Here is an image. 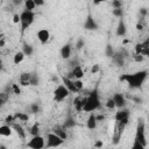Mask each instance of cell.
I'll list each match as a JSON object with an SVG mask.
<instances>
[{"instance_id":"obj_47","label":"cell","mask_w":149,"mask_h":149,"mask_svg":"<svg viewBox=\"0 0 149 149\" xmlns=\"http://www.w3.org/2000/svg\"><path fill=\"white\" fill-rule=\"evenodd\" d=\"M12 1H13V5L14 6H20L23 2V0H12Z\"/></svg>"},{"instance_id":"obj_30","label":"cell","mask_w":149,"mask_h":149,"mask_svg":"<svg viewBox=\"0 0 149 149\" xmlns=\"http://www.w3.org/2000/svg\"><path fill=\"white\" fill-rule=\"evenodd\" d=\"M40 111H41L40 105H38V104H36V102H34V104H31V105L29 106V112H30V113H33V114H36V113H38Z\"/></svg>"},{"instance_id":"obj_19","label":"cell","mask_w":149,"mask_h":149,"mask_svg":"<svg viewBox=\"0 0 149 149\" xmlns=\"http://www.w3.org/2000/svg\"><path fill=\"white\" fill-rule=\"evenodd\" d=\"M97 119H95V115L91 112V114L88 115V118H87V122H86V126H87V128L88 129H91V130H93L95 127H97Z\"/></svg>"},{"instance_id":"obj_41","label":"cell","mask_w":149,"mask_h":149,"mask_svg":"<svg viewBox=\"0 0 149 149\" xmlns=\"http://www.w3.org/2000/svg\"><path fill=\"white\" fill-rule=\"evenodd\" d=\"M142 48H143L142 43H137V44L135 45V54H141V51H142Z\"/></svg>"},{"instance_id":"obj_36","label":"cell","mask_w":149,"mask_h":149,"mask_svg":"<svg viewBox=\"0 0 149 149\" xmlns=\"http://www.w3.org/2000/svg\"><path fill=\"white\" fill-rule=\"evenodd\" d=\"M112 6H113V8H122V1L121 0H113Z\"/></svg>"},{"instance_id":"obj_11","label":"cell","mask_w":149,"mask_h":149,"mask_svg":"<svg viewBox=\"0 0 149 149\" xmlns=\"http://www.w3.org/2000/svg\"><path fill=\"white\" fill-rule=\"evenodd\" d=\"M37 38L42 44H45L50 38V33L47 29H40L37 31Z\"/></svg>"},{"instance_id":"obj_32","label":"cell","mask_w":149,"mask_h":149,"mask_svg":"<svg viewBox=\"0 0 149 149\" xmlns=\"http://www.w3.org/2000/svg\"><path fill=\"white\" fill-rule=\"evenodd\" d=\"M8 100V93L3 92V93H0V107L3 106Z\"/></svg>"},{"instance_id":"obj_53","label":"cell","mask_w":149,"mask_h":149,"mask_svg":"<svg viewBox=\"0 0 149 149\" xmlns=\"http://www.w3.org/2000/svg\"><path fill=\"white\" fill-rule=\"evenodd\" d=\"M2 69V61H1V58H0V70Z\"/></svg>"},{"instance_id":"obj_27","label":"cell","mask_w":149,"mask_h":149,"mask_svg":"<svg viewBox=\"0 0 149 149\" xmlns=\"http://www.w3.org/2000/svg\"><path fill=\"white\" fill-rule=\"evenodd\" d=\"M29 134H30L31 136H35V135H38V134H40V126H38L37 122L34 123V125L29 128Z\"/></svg>"},{"instance_id":"obj_9","label":"cell","mask_w":149,"mask_h":149,"mask_svg":"<svg viewBox=\"0 0 149 149\" xmlns=\"http://www.w3.org/2000/svg\"><path fill=\"white\" fill-rule=\"evenodd\" d=\"M128 119H129V111L125 107L119 108V111L115 113V120L116 121H122L128 123Z\"/></svg>"},{"instance_id":"obj_42","label":"cell","mask_w":149,"mask_h":149,"mask_svg":"<svg viewBox=\"0 0 149 149\" xmlns=\"http://www.w3.org/2000/svg\"><path fill=\"white\" fill-rule=\"evenodd\" d=\"M69 65H70V66H72V68H73V66H76V65H79L78 59H77V58H76V59H71V61L69 62Z\"/></svg>"},{"instance_id":"obj_43","label":"cell","mask_w":149,"mask_h":149,"mask_svg":"<svg viewBox=\"0 0 149 149\" xmlns=\"http://www.w3.org/2000/svg\"><path fill=\"white\" fill-rule=\"evenodd\" d=\"M13 22L14 23H19L20 22V15L19 14H14L13 15Z\"/></svg>"},{"instance_id":"obj_20","label":"cell","mask_w":149,"mask_h":149,"mask_svg":"<svg viewBox=\"0 0 149 149\" xmlns=\"http://www.w3.org/2000/svg\"><path fill=\"white\" fill-rule=\"evenodd\" d=\"M71 72H72V74H73L74 79H81V78L84 77V71H83V69H81L80 65H76V66H73Z\"/></svg>"},{"instance_id":"obj_6","label":"cell","mask_w":149,"mask_h":149,"mask_svg":"<svg viewBox=\"0 0 149 149\" xmlns=\"http://www.w3.org/2000/svg\"><path fill=\"white\" fill-rule=\"evenodd\" d=\"M64 140L61 139L59 136H57L55 133H49L47 136V143L45 147L48 148H54V147H59L61 144H63Z\"/></svg>"},{"instance_id":"obj_26","label":"cell","mask_w":149,"mask_h":149,"mask_svg":"<svg viewBox=\"0 0 149 149\" xmlns=\"http://www.w3.org/2000/svg\"><path fill=\"white\" fill-rule=\"evenodd\" d=\"M30 80H29V85H33V86H37L38 83H40V78H38V74L36 72H30Z\"/></svg>"},{"instance_id":"obj_16","label":"cell","mask_w":149,"mask_h":149,"mask_svg":"<svg viewBox=\"0 0 149 149\" xmlns=\"http://www.w3.org/2000/svg\"><path fill=\"white\" fill-rule=\"evenodd\" d=\"M76 126V120L71 115V114H68V116L65 118L64 120V123H63V127L65 129H70V128H73Z\"/></svg>"},{"instance_id":"obj_33","label":"cell","mask_w":149,"mask_h":149,"mask_svg":"<svg viewBox=\"0 0 149 149\" xmlns=\"http://www.w3.org/2000/svg\"><path fill=\"white\" fill-rule=\"evenodd\" d=\"M112 13H113L114 16H116V17H119V19L123 16V9H122V8H114Z\"/></svg>"},{"instance_id":"obj_44","label":"cell","mask_w":149,"mask_h":149,"mask_svg":"<svg viewBox=\"0 0 149 149\" xmlns=\"http://www.w3.org/2000/svg\"><path fill=\"white\" fill-rule=\"evenodd\" d=\"M140 14H141V16H146V15L148 14L147 8H141V9H140Z\"/></svg>"},{"instance_id":"obj_48","label":"cell","mask_w":149,"mask_h":149,"mask_svg":"<svg viewBox=\"0 0 149 149\" xmlns=\"http://www.w3.org/2000/svg\"><path fill=\"white\" fill-rule=\"evenodd\" d=\"M94 147H97V148H99V147H102V142H101V141H97V142L94 143Z\"/></svg>"},{"instance_id":"obj_35","label":"cell","mask_w":149,"mask_h":149,"mask_svg":"<svg viewBox=\"0 0 149 149\" xmlns=\"http://www.w3.org/2000/svg\"><path fill=\"white\" fill-rule=\"evenodd\" d=\"M106 107H107V108H109V109L115 108V105H114V101H113V99H112V98L107 99V101H106Z\"/></svg>"},{"instance_id":"obj_23","label":"cell","mask_w":149,"mask_h":149,"mask_svg":"<svg viewBox=\"0 0 149 149\" xmlns=\"http://www.w3.org/2000/svg\"><path fill=\"white\" fill-rule=\"evenodd\" d=\"M0 135L1 136H10L12 135V127L9 125L0 126Z\"/></svg>"},{"instance_id":"obj_7","label":"cell","mask_w":149,"mask_h":149,"mask_svg":"<svg viewBox=\"0 0 149 149\" xmlns=\"http://www.w3.org/2000/svg\"><path fill=\"white\" fill-rule=\"evenodd\" d=\"M27 147L29 148H33V149H42L45 147V142H44V139L42 136L38 135H35L31 137V140L27 143Z\"/></svg>"},{"instance_id":"obj_31","label":"cell","mask_w":149,"mask_h":149,"mask_svg":"<svg viewBox=\"0 0 149 149\" xmlns=\"http://www.w3.org/2000/svg\"><path fill=\"white\" fill-rule=\"evenodd\" d=\"M73 85H74V88H76L77 92L81 91V88H83V81L80 79H73Z\"/></svg>"},{"instance_id":"obj_17","label":"cell","mask_w":149,"mask_h":149,"mask_svg":"<svg viewBox=\"0 0 149 149\" xmlns=\"http://www.w3.org/2000/svg\"><path fill=\"white\" fill-rule=\"evenodd\" d=\"M85 100H86V97H81V95H79V97H77V98L74 99V101H73V104H74V108H76L78 112L83 111Z\"/></svg>"},{"instance_id":"obj_34","label":"cell","mask_w":149,"mask_h":149,"mask_svg":"<svg viewBox=\"0 0 149 149\" xmlns=\"http://www.w3.org/2000/svg\"><path fill=\"white\" fill-rule=\"evenodd\" d=\"M15 119H19L20 121H27L28 120V115L27 114H23V113H16L14 115Z\"/></svg>"},{"instance_id":"obj_49","label":"cell","mask_w":149,"mask_h":149,"mask_svg":"<svg viewBox=\"0 0 149 149\" xmlns=\"http://www.w3.org/2000/svg\"><path fill=\"white\" fill-rule=\"evenodd\" d=\"M95 119H97V121H101V120L105 119V116L104 115H98V116H95Z\"/></svg>"},{"instance_id":"obj_18","label":"cell","mask_w":149,"mask_h":149,"mask_svg":"<svg viewBox=\"0 0 149 149\" xmlns=\"http://www.w3.org/2000/svg\"><path fill=\"white\" fill-rule=\"evenodd\" d=\"M30 72H22L20 74V78H19V81L22 86H28L29 85V80H30Z\"/></svg>"},{"instance_id":"obj_50","label":"cell","mask_w":149,"mask_h":149,"mask_svg":"<svg viewBox=\"0 0 149 149\" xmlns=\"http://www.w3.org/2000/svg\"><path fill=\"white\" fill-rule=\"evenodd\" d=\"M104 1H106V0H93V3H94V5H99V3L104 2Z\"/></svg>"},{"instance_id":"obj_14","label":"cell","mask_w":149,"mask_h":149,"mask_svg":"<svg viewBox=\"0 0 149 149\" xmlns=\"http://www.w3.org/2000/svg\"><path fill=\"white\" fill-rule=\"evenodd\" d=\"M125 59H126V58H125L119 51L114 52V55L112 56V61H113V63L116 64L118 66H123V65H125Z\"/></svg>"},{"instance_id":"obj_39","label":"cell","mask_w":149,"mask_h":149,"mask_svg":"<svg viewBox=\"0 0 149 149\" xmlns=\"http://www.w3.org/2000/svg\"><path fill=\"white\" fill-rule=\"evenodd\" d=\"M134 59H135L136 62H143V59H144V56H143L142 54H135V56H134Z\"/></svg>"},{"instance_id":"obj_37","label":"cell","mask_w":149,"mask_h":149,"mask_svg":"<svg viewBox=\"0 0 149 149\" xmlns=\"http://www.w3.org/2000/svg\"><path fill=\"white\" fill-rule=\"evenodd\" d=\"M84 44H85L84 40H83V38H79V40L77 41V43H76V49H77V50H80V49L84 47Z\"/></svg>"},{"instance_id":"obj_4","label":"cell","mask_w":149,"mask_h":149,"mask_svg":"<svg viewBox=\"0 0 149 149\" xmlns=\"http://www.w3.org/2000/svg\"><path fill=\"white\" fill-rule=\"evenodd\" d=\"M34 17H35V14L31 10L26 9L20 14V23H21V31L22 33L34 22Z\"/></svg>"},{"instance_id":"obj_25","label":"cell","mask_w":149,"mask_h":149,"mask_svg":"<svg viewBox=\"0 0 149 149\" xmlns=\"http://www.w3.org/2000/svg\"><path fill=\"white\" fill-rule=\"evenodd\" d=\"M23 59H24V54H23L22 51H17V52L14 55L13 62H14V64H15V65H17V64H20Z\"/></svg>"},{"instance_id":"obj_40","label":"cell","mask_w":149,"mask_h":149,"mask_svg":"<svg viewBox=\"0 0 149 149\" xmlns=\"http://www.w3.org/2000/svg\"><path fill=\"white\" fill-rule=\"evenodd\" d=\"M15 121V118L13 116V115H8L6 119H5V122L7 123V125H10V123H13Z\"/></svg>"},{"instance_id":"obj_8","label":"cell","mask_w":149,"mask_h":149,"mask_svg":"<svg viewBox=\"0 0 149 149\" xmlns=\"http://www.w3.org/2000/svg\"><path fill=\"white\" fill-rule=\"evenodd\" d=\"M112 99H113L116 108H122V107H126V105H127V100H126L125 95L121 93H114Z\"/></svg>"},{"instance_id":"obj_3","label":"cell","mask_w":149,"mask_h":149,"mask_svg":"<svg viewBox=\"0 0 149 149\" xmlns=\"http://www.w3.org/2000/svg\"><path fill=\"white\" fill-rule=\"evenodd\" d=\"M136 143L142 144L144 148L147 147V140H146V122L143 118H140L137 120L136 126V134H135V141Z\"/></svg>"},{"instance_id":"obj_22","label":"cell","mask_w":149,"mask_h":149,"mask_svg":"<svg viewBox=\"0 0 149 149\" xmlns=\"http://www.w3.org/2000/svg\"><path fill=\"white\" fill-rule=\"evenodd\" d=\"M9 126H10L13 129H15V132L17 133V135H19V137H20V139H22V140H24V139H26V133H24L23 128H22L20 125H17V123L13 122V123H10Z\"/></svg>"},{"instance_id":"obj_13","label":"cell","mask_w":149,"mask_h":149,"mask_svg":"<svg viewBox=\"0 0 149 149\" xmlns=\"http://www.w3.org/2000/svg\"><path fill=\"white\" fill-rule=\"evenodd\" d=\"M52 133H55L57 136H59V137H61V139H63L64 141H65V140H66V137H68V134H66L65 128H64L63 126H59V125H57V126H55V127H54Z\"/></svg>"},{"instance_id":"obj_46","label":"cell","mask_w":149,"mask_h":149,"mask_svg":"<svg viewBox=\"0 0 149 149\" xmlns=\"http://www.w3.org/2000/svg\"><path fill=\"white\" fill-rule=\"evenodd\" d=\"M98 71H99V65H93L92 69H91V72H92V73H95V72H98Z\"/></svg>"},{"instance_id":"obj_2","label":"cell","mask_w":149,"mask_h":149,"mask_svg":"<svg viewBox=\"0 0 149 149\" xmlns=\"http://www.w3.org/2000/svg\"><path fill=\"white\" fill-rule=\"evenodd\" d=\"M100 107V99H99V94H98V90L94 88L92 92H90V94L86 97L83 111L84 112H93L95 109H98Z\"/></svg>"},{"instance_id":"obj_12","label":"cell","mask_w":149,"mask_h":149,"mask_svg":"<svg viewBox=\"0 0 149 149\" xmlns=\"http://www.w3.org/2000/svg\"><path fill=\"white\" fill-rule=\"evenodd\" d=\"M126 33H127L126 23H125L123 19H122V17H120L119 23H118V27H116V35H118L119 37H122V36H125V35H126Z\"/></svg>"},{"instance_id":"obj_51","label":"cell","mask_w":149,"mask_h":149,"mask_svg":"<svg viewBox=\"0 0 149 149\" xmlns=\"http://www.w3.org/2000/svg\"><path fill=\"white\" fill-rule=\"evenodd\" d=\"M3 45H5V38L2 37V38L0 40V48H1V47H3Z\"/></svg>"},{"instance_id":"obj_10","label":"cell","mask_w":149,"mask_h":149,"mask_svg":"<svg viewBox=\"0 0 149 149\" xmlns=\"http://www.w3.org/2000/svg\"><path fill=\"white\" fill-rule=\"evenodd\" d=\"M84 29H86V30H97L98 29V23H97V21L93 19V16L91 14H88L86 16V19H85Z\"/></svg>"},{"instance_id":"obj_1","label":"cell","mask_w":149,"mask_h":149,"mask_svg":"<svg viewBox=\"0 0 149 149\" xmlns=\"http://www.w3.org/2000/svg\"><path fill=\"white\" fill-rule=\"evenodd\" d=\"M147 77H148V71L141 70V71H137L135 73L123 74V76H121L120 80L126 81L129 85V87H132V88H140L143 85V83L146 81Z\"/></svg>"},{"instance_id":"obj_21","label":"cell","mask_w":149,"mask_h":149,"mask_svg":"<svg viewBox=\"0 0 149 149\" xmlns=\"http://www.w3.org/2000/svg\"><path fill=\"white\" fill-rule=\"evenodd\" d=\"M63 85L69 90V92H77L73 85V79H70L68 77H63Z\"/></svg>"},{"instance_id":"obj_45","label":"cell","mask_w":149,"mask_h":149,"mask_svg":"<svg viewBox=\"0 0 149 149\" xmlns=\"http://www.w3.org/2000/svg\"><path fill=\"white\" fill-rule=\"evenodd\" d=\"M34 2H35V5L38 7V6H43L44 5V0H34Z\"/></svg>"},{"instance_id":"obj_29","label":"cell","mask_w":149,"mask_h":149,"mask_svg":"<svg viewBox=\"0 0 149 149\" xmlns=\"http://www.w3.org/2000/svg\"><path fill=\"white\" fill-rule=\"evenodd\" d=\"M114 49H113V47L108 43L107 45H106V49H105V54H106V56L108 57V58H112V56L114 55Z\"/></svg>"},{"instance_id":"obj_28","label":"cell","mask_w":149,"mask_h":149,"mask_svg":"<svg viewBox=\"0 0 149 149\" xmlns=\"http://www.w3.org/2000/svg\"><path fill=\"white\" fill-rule=\"evenodd\" d=\"M24 6H26V9H27V10H31V12H33V10L35 9V7H36L34 0H24Z\"/></svg>"},{"instance_id":"obj_5","label":"cell","mask_w":149,"mask_h":149,"mask_svg":"<svg viewBox=\"0 0 149 149\" xmlns=\"http://www.w3.org/2000/svg\"><path fill=\"white\" fill-rule=\"evenodd\" d=\"M69 94H70L69 90H68L63 84H61V85H58V86L54 90V100H55L56 102H61V101L64 100Z\"/></svg>"},{"instance_id":"obj_55","label":"cell","mask_w":149,"mask_h":149,"mask_svg":"<svg viewBox=\"0 0 149 149\" xmlns=\"http://www.w3.org/2000/svg\"><path fill=\"white\" fill-rule=\"evenodd\" d=\"M2 1H5V0H2Z\"/></svg>"},{"instance_id":"obj_15","label":"cell","mask_w":149,"mask_h":149,"mask_svg":"<svg viewBox=\"0 0 149 149\" xmlns=\"http://www.w3.org/2000/svg\"><path fill=\"white\" fill-rule=\"evenodd\" d=\"M70 56H71V45L66 43L61 48V57L63 59H69Z\"/></svg>"},{"instance_id":"obj_54","label":"cell","mask_w":149,"mask_h":149,"mask_svg":"<svg viewBox=\"0 0 149 149\" xmlns=\"http://www.w3.org/2000/svg\"><path fill=\"white\" fill-rule=\"evenodd\" d=\"M1 38H2V35H1V34H0V40H1Z\"/></svg>"},{"instance_id":"obj_52","label":"cell","mask_w":149,"mask_h":149,"mask_svg":"<svg viewBox=\"0 0 149 149\" xmlns=\"http://www.w3.org/2000/svg\"><path fill=\"white\" fill-rule=\"evenodd\" d=\"M136 29H137V30H141V29H142V24H141V23H137V24H136Z\"/></svg>"},{"instance_id":"obj_38","label":"cell","mask_w":149,"mask_h":149,"mask_svg":"<svg viewBox=\"0 0 149 149\" xmlns=\"http://www.w3.org/2000/svg\"><path fill=\"white\" fill-rule=\"evenodd\" d=\"M12 90H13V93L14 94H20L21 93V90H20V87H19L17 84H13L12 85Z\"/></svg>"},{"instance_id":"obj_24","label":"cell","mask_w":149,"mask_h":149,"mask_svg":"<svg viewBox=\"0 0 149 149\" xmlns=\"http://www.w3.org/2000/svg\"><path fill=\"white\" fill-rule=\"evenodd\" d=\"M22 52L24 54V56H31L33 52H34L33 45H30V44H28V43H24L23 47H22Z\"/></svg>"}]
</instances>
